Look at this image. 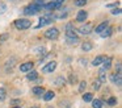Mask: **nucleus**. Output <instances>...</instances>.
Here are the masks:
<instances>
[{
    "instance_id": "1",
    "label": "nucleus",
    "mask_w": 122,
    "mask_h": 108,
    "mask_svg": "<svg viewBox=\"0 0 122 108\" xmlns=\"http://www.w3.org/2000/svg\"><path fill=\"white\" fill-rule=\"evenodd\" d=\"M55 20H56V17H54V15H50V13H47V15H45V16H42V17H40V21H38L37 26H34V28H36V29H40V28H42V26L50 25V24H53Z\"/></svg>"
},
{
    "instance_id": "2",
    "label": "nucleus",
    "mask_w": 122,
    "mask_h": 108,
    "mask_svg": "<svg viewBox=\"0 0 122 108\" xmlns=\"http://www.w3.org/2000/svg\"><path fill=\"white\" fill-rule=\"evenodd\" d=\"M42 5H37V4H29L24 8V15L25 16H33L36 13L41 12L42 11Z\"/></svg>"
},
{
    "instance_id": "3",
    "label": "nucleus",
    "mask_w": 122,
    "mask_h": 108,
    "mask_svg": "<svg viewBox=\"0 0 122 108\" xmlns=\"http://www.w3.org/2000/svg\"><path fill=\"white\" fill-rule=\"evenodd\" d=\"M15 26L20 30H25V29H29L32 26V21L29 18H17L15 21Z\"/></svg>"
},
{
    "instance_id": "4",
    "label": "nucleus",
    "mask_w": 122,
    "mask_h": 108,
    "mask_svg": "<svg viewBox=\"0 0 122 108\" xmlns=\"http://www.w3.org/2000/svg\"><path fill=\"white\" fill-rule=\"evenodd\" d=\"M66 41H67V44H70V45H76L77 42H79V37H77L76 32L75 30L66 32Z\"/></svg>"
},
{
    "instance_id": "5",
    "label": "nucleus",
    "mask_w": 122,
    "mask_h": 108,
    "mask_svg": "<svg viewBox=\"0 0 122 108\" xmlns=\"http://www.w3.org/2000/svg\"><path fill=\"white\" fill-rule=\"evenodd\" d=\"M43 36L46 37V38H49V40H56L59 37V30L56 28H50V29H47V30L43 33Z\"/></svg>"
},
{
    "instance_id": "6",
    "label": "nucleus",
    "mask_w": 122,
    "mask_h": 108,
    "mask_svg": "<svg viewBox=\"0 0 122 108\" xmlns=\"http://www.w3.org/2000/svg\"><path fill=\"white\" fill-rule=\"evenodd\" d=\"M92 30H93V24L92 23L83 24L81 26L77 28V33H80V34H89Z\"/></svg>"
},
{
    "instance_id": "7",
    "label": "nucleus",
    "mask_w": 122,
    "mask_h": 108,
    "mask_svg": "<svg viewBox=\"0 0 122 108\" xmlns=\"http://www.w3.org/2000/svg\"><path fill=\"white\" fill-rule=\"evenodd\" d=\"M55 68H56V62H55V61H51V62H49L47 65H45L42 67V73L50 74V73H53Z\"/></svg>"
},
{
    "instance_id": "8",
    "label": "nucleus",
    "mask_w": 122,
    "mask_h": 108,
    "mask_svg": "<svg viewBox=\"0 0 122 108\" xmlns=\"http://www.w3.org/2000/svg\"><path fill=\"white\" fill-rule=\"evenodd\" d=\"M33 67H34V63L33 62H25V63L20 65V71L21 73H29L30 70H33Z\"/></svg>"
},
{
    "instance_id": "9",
    "label": "nucleus",
    "mask_w": 122,
    "mask_h": 108,
    "mask_svg": "<svg viewBox=\"0 0 122 108\" xmlns=\"http://www.w3.org/2000/svg\"><path fill=\"white\" fill-rule=\"evenodd\" d=\"M87 17H88V12L84 11V9H81V11H79L77 15H76V21H79V23H84V21L87 20Z\"/></svg>"
},
{
    "instance_id": "10",
    "label": "nucleus",
    "mask_w": 122,
    "mask_h": 108,
    "mask_svg": "<svg viewBox=\"0 0 122 108\" xmlns=\"http://www.w3.org/2000/svg\"><path fill=\"white\" fill-rule=\"evenodd\" d=\"M110 80H112V83H114V84H117L118 87H121V84H122V79H121V75H119V74L113 73V74L110 75Z\"/></svg>"
},
{
    "instance_id": "11",
    "label": "nucleus",
    "mask_w": 122,
    "mask_h": 108,
    "mask_svg": "<svg viewBox=\"0 0 122 108\" xmlns=\"http://www.w3.org/2000/svg\"><path fill=\"white\" fill-rule=\"evenodd\" d=\"M59 8H61V4H55V3L50 1V3H47V4H43L42 9H45V11H55V9H59Z\"/></svg>"
},
{
    "instance_id": "12",
    "label": "nucleus",
    "mask_w": 122,
    "mask_h": 108,
    "mask_svg": "<svg viewBox=\"0 0 122 108\" xmlns=\"http://www.w3.org/2000/svg\"><path fill=\"white\" fill-rule=\"evenodd\" d=\"M32 92L36 95V96H42L43 94H45V88H43L42 86H36L32 88Z\"/></svg>"
},
{
    "instance_id": "13",
    "label": "nucleus",
    "mask_w": 122,
    "mask_h": 108,
    "mask_svg": "<svg viewBox=\"0 0 122 108\" xmlns=\"http://www.w3.org/2000/svg\"><path fill=\"white\" fill-rule=\"evenodd\" d=\"M54 84H55L56 87H63L64 84H66V78H64L63 75H59L55 78V80H54Z\"/></svg>"
},
{
    "instance_id": "14",
    "label": "nucleus",
    "mask_w": 122,
    "mask_h": 108,
    "mask_svg": "<svg viewBox=\"0 0 122 108\" xmlns=\"http://www.w3.org/2000/svg\"><path fill=\"white\" fill-rule=\"evenodd\" d=\"M112 34H113V28H112V26H108L106 29H104V30L101 32L100 36L102 37V38H109Z\"/></svg>"
},
{
    "instance_id": "15",
    "label": "nucleus",
    "mask_w": 122,
    "mask_h": 108,
    "mask_svg": "<svg viewBox=\"0 0 122 108\" xmlns=\"http://www.w3.org/2000/svg\"><path fill=\"white\" fill-rule=\"evenodd\" d=\"M112 63H113V57H106L105 61L102 62V68L104 70H109L112 67Z\"/></svg>"
},
{
    "instance_id": "16",
    "label": "nucleus",
    "mask_w": 122,
    "mask_h": 108,
    "mask_svg": "<svg viewBox=\"0 0 122 108\" xmlns=\"http://www.w3.org/2000/svg\"><path fill=\"white\" fill-rule=\"evenodd\" d=\"M37 78H38V73L36 70H30L29 73H28V75H26V79L30 80V82H34Z\"/></svg>"
},
{
    "instance_id": "17",
    "label": "nucleus",
    "mask_w": 122,
    "mask_h": 108,
    "mask_svg": "<svg viewBox=\"0 0 122 108\" xmlns=\"http://www.w3.org/2000/svg\"><path fill=\"white\" fill-rule=\"evenodd\" d=\"M54 96H55V92L54 91H45V94H43V100H45V102H50V100L54 99Z\"/></svg>"
},
{
    "instance_id": "18",
    "label": "nucleus",
    "mask_w": 122,
    "mask_h": 108,
    "mask_svg": "<svg viewBox=\"0 0 122 108\" xmlns=\"http://www.w3.org/2000/svg\"><path fill=\"white\" fill-rule=\"evenodd\" d=\"M92 47H93V44H92V42H89V41H84L81 44V50H83V51H91Z\"/></svg>"
},
{
    "instance_id": "19",
    "label": "nucleus",
    "mask_w": 122,
    "mask_h": 108,
    "mask_svg": "<svg viewBox=\"0 0 122 108\" xmlns=\"http://www.w3.org/2000/svg\"><path fill=\"white\" fill-rule=\"evenodd\" d=\"M105 55H97V57L95 58V59L92 61V65L93 66H98V65H101V63L104 62V61H105Z\"/></svg>"
},
{
    "instance_id": "20",
    "label": "nucleus",
    "mask_w": 122,
    "mask_h": 108,
    "mask_svg": "<svg viewBox=\"0 0 122 108\" xmlns=\"http://www.w3.org/2000/svg\"><path fill=\"white\" fill-rule=\"evenodd\" d=\"M108 26H109V23H108V21H104V23H101L100 25H98L97 28L95 29V32H96V33H98V34H100L101 32H102L104 29H106Z\"/></svg>"
},
{
    "instance_id": "21",
    "label": "nucleus",
    "mask_w": 122,
    "mask_h": 108,
    "mask_svg": "<svg viewBox=\"0 0 122 108\" xmlns=\"http://www.w3.org/2000/svg\"><path fill=\"white\" fill-rule=\"evenodd\" d=\"M98 80H100L101 83L106 82V70H104V68H100V71H98Z\"/></svg>"
},
{
    "instance_id": "22",
    "label": "nucleus",
    "mask_w": 122,
    "mask_h": 108,
    "mask_svg": "<svg viewBox=\"0 0 122 108\" xmlns=\"http://www.w3.org/2000/svg\"><path fill=\"white\" fill-rule=\"evenodd\" d=\"M92 108H102V100L101 99H93L92 100Z\"/></svg>"
},
{
    "instance_id": "23",
    "label": "nucleus",
    "mask_w": 122,
    "mask_h": 108,
    "mask_svg": "<svg viewBox=\"0 0 122 108\" xmlns=\"http://www.w3.org/2000/svg\"><path fill=\"white\" fill-rule=\"evenodd\" d=\"M83 100H84L85 103H89L93 100V95L91 94V92H85V94H83Z\"/></svg>"
},
{
    "instance_id": "24",
    "label": "nucleus",
    "mask_w": 122,
    "mask_h": 108,
    "mask_svg": "<svg viewBox=\"0 0 122 108\" xmlns=\"http://www.w3.org/2000/svg\"><path fill=\"white\" fill-rule=\"evenodd\" d=\"M7 97V91L5 88H3V87H0V102H4Z\"/></svg>"
},
{
    "instance_id": "25",
    "label": "nucleus",
    "mask_w": 122,
    "mask_h": 108,
    "mask_svg": "<svg viewBox=\"0 0 122 108\" xmlns=\"http://www.w3.org/2000/svg\"><path fill=\"white\" fill-rule=\"evenodd\" d=\"M15 65H16V58H12V59H9L8 62L5 63V68L8 70V68H9V66H11V70H12V67H13Z\"/></svg>"
},
{
    "instance_id": "26",
    "label": "nucleus",
    "mask_w": 122,
    "mask_h": 108,
    "mask_svg": "<svg viewBox=\"0 0 122 108\" xmlns=\"http://www.w3.org/2000/svg\"><path fill=\"white\" fill-rule=\"evenodd\" d=\"M101 84H102V83H101V82L98 80V79H96V80L92 83V87H93V90H95V91H97V90H100Z\"/></svg>"
},
{
    "instance_id": "27",
    "label": "nucleus",
    "mask_w": 122,
    "mask_h": 108,
    "mask_svg": "<svg viewBox=\"0 0 122 108\" xmlns=\"http://www.w3.org/2000/svg\"><path fill=\"white\" fill-rule=\"evenodd\" d=\"M74 4L76 7H83V5L87 4V0H74Z\"/></svg>"
},
{
    "instance_id": "28",
    "label": "nucleus",
    "mask_w": 122,
    "mask_h": 108,
    "mask_svg": "<svg viewBox=\"0 0 122 108\" xmlns=\"http://www.w3.org/2000/svg\"><path fill=\"white\" fill-rule=\"evenodd\" d=\"M85 87H87V83H85V80H81V82H80V86H79V92H83V94H84Z\"/></svg>"
},
{
    "instance_id": "29",
    "label": "nucleus",
    "mask_w": 122,
    "mask_h": 108,
    "mask_svg": "<svg viewBox=\"0 0 122 108\" xmlns=\"http://www.w3.org/2000/svg\"><path fill=\"white\" fill-rule=\"evenodd\" d=\"M106 103H108L109 105H116V104H117V97H114V96L109 97L108 102H106Z\"/></svg>"
},
{
    "instance_id": "30",
    "label": "nucleus",
    "mask_w": 122,
    "mask_h": 108,
    "mask_svg": "<svg viewBox=\"0 0 122 108\" xmlns=\"http://www.w3.org/2000/svg\"><path fill=\"white\" fill-rule=\"evenodd\" d=\"M70 84H75L77 82V79H76V75H74V74H71V75H70Z\"/></svg>"
},
{
    "instance_id": "31",
    "label": "nucleus",
    "mask_w": 122,
    "mask_h": 108,
    "mask_svg": "<svg viewBox=\"0 0 122 108\" xmlns=\"http://www.w3.org/2000/svg\"><path fill=\"white\" fill-rule=\"evenodd\" d=\"M7 11V5L5 3H0V15H3L4 12Z\"/></svg>"
},
{
    "instance_id": "32",
    "label": "nucleus",
    "mask_w": 122,
    "mask_h": 108,
    "mask_svg": "<svg viewBox=\"0 0 122 108\" xmlns=\"http://www.w3.org/2000/svg\"><path fill=\"white\" fill-rule=\"evenodd\" d=\"M112 15H121V8L119 7H117V8H113V9H112Z\"/></svg>"
},
{
    "instance_id": "33",
    "label": "nucleus",
    "mask_w": 122,
    "mask_h": 108,
    "mask_svg": "<svg viewBox=\"0 0 122 108\" xmlns=\"http://www.w3.org/2000/svg\"><path fill=\"white\" fill-rule=\"evenodd\" d=\"M36 53H38V54H45L46 53V49L45 47H37V49H36Z\"/></svg>"
},
{
    "instance_id": "34",
    "label": "nucleus",
    "mask_w": 122,
    "mask_h": 108,
    "mask_svg": "<svg viewBox=\"0 0 122 108\" xmlns=\"http://www.w3.org/2000/svg\"><path fill=\"white\" fill-rule=\"evenodd\" d=\"M20 103H21V100L20 99H13V100H11V104H12V107H16V105H19Z\"/></svg>"
},
{
    "instance_id": "35",
    "label": "nucleus",
    "mask_w": 122,
    "mask_h": 108,
    "mask_svg": "<svg viewBox=\"0 0 122 108\" xmlns=\"http://www.w3.org/2000/svg\"><path fill=\"white\" fill-rule=\"evenodd\" d=\"M8 37H9V34H8V33L0 34V41H7V40H8Z\"/></svg>"
},
{
    "instance_id": "36",
    "label": "nucleus",
    "mask_w": 122,
    "mask_h": 108,
    "mask_svg": "<svg viewBox=\"0 0 122 108\" xmlns=\"http://www.w3.org/2000/svg\"><path fill=\"white\" fill-rule=\"evenodd\" d=\"M121 67H122L121 62L118 61V62H117V65H116V71H117V74H119V75H121Z\"/></svg>"
},
{
    "instance_id": "37",
    "label": "nucleus",
    "mask_w": 122,
    "mask_h": 108,
    "mask_svg": "<svg viewBox=\"0 0 122 108\" xmlns=\"http://www.w3.org/2000/svg\"><path fill=\"white\" fill-rule=\"evenodd\" d=\"M68 30H75V29H74V24H72V23H68L66 25V32H68Z\"/></svg>"
},
{
    "instance_id": "38",
    "label": "nucleus",
    "mask_w": 122,
    "mask_h": 108,
    "mask_svg": "<svg viewBox=\"0 0 122 108\" xmlns=\"http://www.w3.org/2000/svg\"><path fill=\"white\" fill-rule=\"evenodd\" d=\"M45 1H46V0H33V4L42 5V7H43V4H45Z\"/></svg>"
},
{
    "instance_id": "39",
    "label": "nucleus",
    "mask_w": 122,
    "mask_h": 108,
    "mask_svg": "<svg viewBox=\"0 0 122 108\" xmlns=\"http://www.w3.org/2000/svg\"><path fill=\"white\" fill-rule=\"evenodd\" d=\"M118 5H119V3H112V4H108L106 7H108V8H112V9H113V8H117Z\"/></svg>"
},
{
    "instance_id": "40",
    "label": "nucleus",
    "mask_w": 122,
    "mask_h": 108,
    "mask_svg": "<svg viewBox=\"0 0 122 108\" xmlns=\"http://www.w3.org/2000/svg\"><path fill=\"white\" fill-rule=\"evenodd\" d=\"M51 1L55 4H63V1H66V0H51Z\"/></svg>"
},
{
    "instance_id": "41",
    "label": "nucleus",
    "mask_w": 122,
    "mask_h": 108,
    "mask_svg": "<svg viewBox=\"0 0 122 108\" xmlns=\"http://www.w3.org/2000/svg\"><path fill=\"white\" fill-rule=\"evenodd\" d=\"M11 108H21V105H16V107H11Z\"/></svg>"
},
{
    "instance_id": "42",
    "label": "nucleus",
    "mask_w": 122,
    "mask_h": 108,
    "mask_svg": "<svg viewBox=\"0 0 122 108\" xmlns=\"http://www.w3.org/2000/svg\"><path fill=\"white\" fill-rule=\"evenodd\" d=\"M32 108H40V107H38V105H34V107H32Z\"/></svg>"
},
{
    "instance_id": "43",
    "label": "nucleus",
    "mask_w": 122,
    "mask_h": 108,
    "mask_svg": "<svg viewBox=\"0 0 122 108\" xmlns=\"http://www.w3.org/2000/svg\"><path fill=\"white\" fill-rule=\"evenodd\" d=\"M11 1H13V0H11Z\"/></svg>"
}]
</instances>
